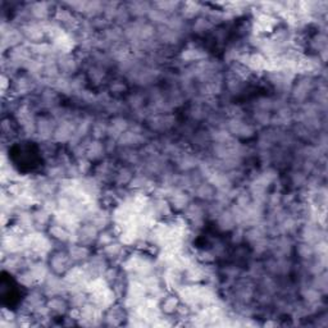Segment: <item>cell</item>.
Returning <instances> with one entry per match:
<instances>
[{
    "mask_svg": "<svg viewBox=\"0 0 328 328\" xmlns=\"http://www.w3.org/2000/svg\"><path fill=\"white\" fill-rule=\"evenodd\" d=\"M76 126H77V119L68 118L61 121L57 123V127L54 131V136H53V140L55 143H70L75 137L76 134Z\"/></svg>",
    "mask_w": 328,
    "mask_h": 328,
    "instance_id": "1",
    "label": "cell"
},
{
    "mask_svg": "<svg viewBox=\"0 0 328 328\" xmlns=\"http://www.w3.org/2000/svg\"><path fill=\"white\" fill-rule=\"evenodd\" d=\"M226 125H227V131L230 134L240 139H249L255 134L254 126L244 122L243 118H230Z\"/></svg>",
    "mask_w": 328,
    "mask_h": 328,
    "instance_id": "2",
    "label": "cell"
},
{
    "mask_svg": "<svg viewBox=\"0 0 328 328\" xmlns=\"http://www.w3.org/2000/svg\"><path fill=\"white\" fill-rule=\"evenodd\" d=\"M73 265V261L71 260L68 251H58L54 252L50 259H49V267L50 270L55 274H64Z\"/></svg>",
    "mask_w": 328,
    "mask_h": 328,
    "instance_id": "3",
    "label": "cell"
},
{
    "mask_svg": "<svg viewBox=\"0 0 328 328\" xmlns=\"http://www.w3.org/2000/svg\"><path fill=\"white\" fill-rule=\"evenodd\" d=\"M99 232L100 231H99L94 225L87 222L86 225L80 226L79 230L75 232V243H79L85 246L91 245V244L96 243Z\"/></svg>",
    "mask_w": 328,
    "mask_h": 328,
    "instance_id": "4",
    "label": "cell"
},
{
    "mask_svg": "<svg viewBox=\"0 0 328 328\" xmlns=\"http://www.w3.org/2000/svg\"><path fill=\"white\" fill-rule=\"evenodd\" d=\"M313 87H314L313 79L310 76H303L300 80H299L298 83L294 85V87H292L291 90V95L292 97H294V100L299 101V103L304 101L308 97V95L313 91Z\"/></svg>",
    "mask_w": 328,
    "mask_h": 328,
    "instance_id": "5",
    "label": "cell"
},
{
    "mask_svg": "<svg viewBox=\"0 0 328 328\" xmlns=\"http://www.w3.org/2000/svg\"><path fill=\"white\" fill-rule=\"evenodd\" d=\"M22 32H23L24 39L27 40L30 44H39L43 43V40L45 39V32L43 31L39 22H28L24 23L21 27Z\"/></svg>",
    "mask_w": 328,
    "mask_h": 328,
    "instance_id": "6",
    "label": "cell"
},
{
    "mask_svg": "<svg viewBox=\"0 0 328 328\" xmlns=\"http://www.w3.org/2000/svg\"><path fill=\"white\" fill-rule=\"evenodd\" d=\"M183 212H185L186 219L191 223L195 230H199V228L203 227L205 210H204V208L201 207L200 204L190 203Z\"/></svg>",
    "mask_w": 328,
    "mask_h": 328,
    "instance_id": "7",
    "label": "cell"
},
{
    "mask_svg": "<svg viewBox=\"0 0 328 328\" xmlns=\"http://www.w3.org/2000/svg\"><path fill=\"white\" fill-rule=\"evenodd\" d=\"M168 201H169L172 209L174 210H185L188 204L191 203L186 190H182V188L177 187V186L172 188Z\"/></svg>",
    "mask_w": 328,
    "mask_h": 328,
    "instance_id": "8",
    "label": "cell"
},
{
    "mask_svg": "<svg viewBox=\"0 0 328 328\" xmlns=\"http://www.w3.org/2000/svg\"><path fill=\"white\" fill-rule=\"evenodd\" d=\"M54 119L48 117H40L36 119V136L40 140L48 141L54 136V131L57 125H54Z\"/></svg>",
    "mask_w": 328,
    "mask_h": 328,
    "instance_id": "9",
    "label": "cell"
},
{
    "mask_svg": "<svg viewBox=\"0 0 328 328\" xmlns=\"http://www.w3.org/2000/svg\"><path fill=\"white\" fill-rule=\"evenodd\" d=\"M52 3H46V1H37V3H31L28 5V10H30L31 19H34L35 22H43L49 18V15L52 13Z\"/></svg>",
    "mask_w": 328,
    "mask_h": 328,
    "instance_id": "10",
    "label": "cell"
},
{
    "mask_svg": "<svg viewBox=\"0 0 328 328\" xmlns=\"http://www.w3.org/2000/svg\"><path fill=\"white\" fill-rule=\"evenodd\" d=\"M59 71L63 76L71 77L79 68V61L72 54H59L57 58Z\"/></svg>",
    "mask_w": 328,
    "mask_h": 328,
    "instance_id": "11",
    "label": "cell"
},
{
    "mask_svg": "<svg viewBox=\"0 0 328 328\" xmlns=\"http://www.w3.org/2000/svg\"><path fill=\"white\" fill-rule=\"evenodd\" d=\"M117 143H118V145L126 148V149H132V148L143 145V144L145 143V136H144L143 134H139V132H134V131L128 130L119 136Z\"/></svg>",
    "mask_w": 328,
    "mask_h": 328,
    "instance_id": "12",
    "label": "cell"
},
{
    "mask_svg": "<svg viewBox=\"0 0 328 328\" xmlns=\"http://www.w3.org/2000/svg\"><path fill=\"white\" fill-rule=\"evenodd\" d=\"M207 57L205 50L199 46H188L179 54V59L183 63H199V62L205 61Z\"/></svg>",
    "mask_w": 328,
    "mask_h": 328,
    "instance_id": "13",
    "label": "cell"
},
{
    "mask_svg": "<svg viewBox=\"0 0 328 328\" xmlns=\"http://www.w3.org/2000/svg\"><path fill=\"white\" fill-rule=\"evenodd\" d=\"M49 236L54 239L57 241H61V243H75V232H71L70 230H67L66 227H63L62 225L58 223H53V225L49 226L48 228Z\"/></svg>",
    "mask_w": 328,
    "mask_h": 328,
    "instance_id": "14",
    "label": "cell"
},
{
    "mask_svg": "<svg viewBox=\"0 0 328 328\" xmlns=\"http://www.w3.org/2000/svg\"><path fill=\"white\" fill-rule=\"evenodd\" d=\"M36 79H34L30 75H22V76L17 77L14 81V88L17 94L26 95L32 92L36 88Z\"/></svg>",
    "mask_w": 328,
    "mask_h": 328,
    "instance_id": "15",
    "label": "cell"
},
{
    "mask_svg": "<svg viewBox=\"0 0 328 328\" xmlns=\"http://www.w3.org/2000/svg\"><path fill=\"white\" fill-rule=\"evenodd\" d=\"M150 209L155 214V217L159 219L168 218L172 214V207H170L168 199L154 198V200L150 201Z\"/></svg>",
    "mask_w": 328,
    "mask_h": 328,
    "instance_id": "16",
    "label": "cell"
},
{
    "mask_svg": "<svg viewBox=\"0 0 328 328\" xmlns=\"http://www.w3.org/2000/svg\"><path fill=\"white\" fill-rule=\"evenodd\" d=\"M130 128V122L126 118H122V117H116L110 121V123L108 125V137L109 139H114V140H118L119 136H121L123 132L128 131Z\"/></svg>",
    "mask_w": 328,
    "mask_h": 328,
    "instance_id": "17",
    "label": "cell"
},
{
    "mask_svg": "<svg viewBox=\"0 0 328 328\" xmlns=\"http://www.w3.org/2000/svg\"><path fill=\"white\" fill-rule=\"evenodd\" d=\"M130 187L134 188L135 191H140L146 194V192L154 191L155 185L152 179L149 178L148 174L140 173V174H135L132 181L130 182Z\"/></svg>",
    "mask_w": 328,
    "mask_h": 328,
    "instance_id": "18",
    "label": "cell"
},
{
    "mask_svg": "<svg viewBox=\"0 0 328 328\" xmlns=\"http://www.w3.org/2000/svg\"><path fill=\"white\" fill-rule=\"evenodd\" d=\"M174 117L165 113V114H153L150 117V127L155 131H167L174 125Z\"/></svg>",
    "mask_w": 328,
    "mask_h": 328,
    "instance_id": "19",
    "label": "cell"
},
{
    "mask_svg": "<svg viewBox=\"0 0 328 328\" xmlns=\"http://www.w3.org/2000/svg\"><path fill=\"white\" fill-rule=\"evenodd\" d=\"M157 35H158L159 41H162L164 45H176V44H178L179 39H181L179 32L172 30V28H169L165 24L157 27Z\"/></svg>",
    "mask_w": 328,
    "mask_h": 328,
    "instance_id": "20",
    "label": "cell"
},
{
    "mask_svg": "<svg viewBox=\"0 0 328 328\" xmlns=\"http://www.w3.org/2000/svg\"><path fill=\"white\" fill-rule=\"evenodd\" d=\"M177 168H178L181 172H191L195 168L199 167V159L195 157V155L190 154V153H181L176 158Z\"/></svg>",
    "mask_w": 328,
    "mask_h": 328,
    "instance_id": "21",
    "label": "cell"
},
{
    "mask_svg": "<svg viewBox=\"0 0 328 328\" xmlns=\"http://www.w3.org/2000/svg\"><path fill=\"white\" fill-rule=\"evenodd\" d=\"M68 254H70L71 260L75 263H85L86 260H88L90 258V250H88L87 246L81 245L79 243H73L68 249Z\"/></svg>",
    "mask_w": 328,
    "mask_h": 328,
    "instance_id": "22",
    "label": "cell"
},
{
    "mask_svg": "<svg viewBox=\"0 0 328 328\" xmlns=\"http://www.w3.org/2000/svg\"><path fill=\"white\" fill-rule=\"evenodd\" d=\"M179 307H181V300L178 296H174V295H165L159 301V308H161L162 313L165 316H172V314L177 313Z\"/></svg>",
    "mask_w": 328,
    "mask_h": 328,
    "instance_id": "23",
    "label": "cell"
},
{
    "mask_svg": "<svg viewBox=\"0 0 328 328\" xmlns=\"http://www.w3.org/2000/svg\"><path fill=\"white\" fill-rule=\"evenodd\" d=\"M126 5H127L131 17H135L136 19H143L144 17H148L150 9L153 8V4L148 1H131Z\"/></svg>",
    "mask_w": 328,
    "mask_h": 328,
    "instance_id": "24",
    "label": "cell"
},
{
    "mask_svg": "<svg viewBox=\"0 0 328 328\" xmlns=\"http://www.w3.org/2000/svg\"><path fill=\"white\" fill-rule=\"evenodd\" d=\"M28 269L31 270V273L34 274V277L36 278V281L39 283H43V281L48 277V274L52 272L49 264H46L45 261L41 260V259H39V260L36 261H32Z\"/></svg>",
    "mask_w": 328,
    "mask_h": 328,
    "instance_id": "25",
    "label": "cell"
},
{
    "mask_svg": "<svg viewBox=\"0 0 328 328\" xmlns=\"http://www.w3.org/2000/svg\"><path fill=\"white\" fill-rule=\"evenodd\" d=\"M217 225L221 231L227 232L232 231L235 227H236V221H235L234 216L230 209H223L222 212L219 213V216L217 217Z\"/></svg>",
    "mask_w": 328,
    "mask_h": 328,
    "instance_id": "26",
    "label": "cell"
},
{
    "mask_svg": "<svg viewBox=\"0 0 328 328\" xmlns=\"http://www.w3.org/2000/svg\"><path fill=\"white\" fill-rule=\"evenodd\" d=\"M110 219H112V216H110L109 213L105 212V210L97 209L96 212L92 214L91 218L88 219V222L94 225L99 231H103V230H105V228L109 226Z\"/></svg>",
    "mask_w": 328,
    "mask_h": 328,
    "instance_id": "27",
    "label": "cell"
},
{
    "mask_svg": "<svg viewBox=\"0 0 328 328\" xmlns=\"http://www.w3.org/2000/svg\"><path fill=\"white\" fill-rule=\"evenodd\" d=\"M104 153H105V146L100 140H94L92 139L91 143L88 144L87 149H86V158L90 161H99L103 158Z\"/></svg>",
    "mask_w": 328,
    "mask_h": 328,
    "instance_id": "28",
    "label": "cell"
},
{
    "mask_svg": "<svg viewBox=\"0 0 328 328\" xmlns=\"http://www.w3.org/2000/svg\"><path fill=\"white\" fill-rule=\"evenodd\" d=\"M103 37L110 45L123 43L122 41V40L125 39V36H123V28H121L119 26H109L105 31H103Z\"/></svg>",
    "mask_w": 328,
    "mask_h": 328,
    "instance_id": "29",
    "label": "cell"
},
{
    "mask_svg": "<svg viewBox=\"0 0 328 328\" xmlns=\"http://www.w3.org/2000/svg\"><path fill=\"white\" fill-rule=\"evenodd\" d=\"M194 190H195V195H196L200 200L204 201L214 200V196H216V188L213 187L209 182H201L200 185L196 186Z\"/></svg>",
    "mask_w": 328,
    "mask_h": 328,
    "instance_id": "30",
    "label": "cell"
},
{
    "mask_svg": "<svg viewBox=\"0 0 328 328\" xmlns=\"http://www.w3.org/2000/svg\"><path fill=\"white\" fill-rule=\"evenodd\" d=\"M46 305L50 309L52 313L55 314H66L68 310V301L62 299V296H52L46 301Z\"/></svg>",
    "mask_w": 328,
    "mask_h": 328,
    "instance_id": "31",
    "label": "cell"
},
{
    "mask_svg": "<svg viewBox=\"0 0 328 328\" xmlns=\"http://www.w3.org/2000/svg\"><path fill=\"white\" fill-rule=\"evenodd\" d=\"M106 313L104 316V321L108 326H118L121 325L122 319L125 318L123 316V309L121 308L116 307V305H113L112 308H109L108 310H105Z\"/></svg>",
    "mask_w": 328,
    "mask_h": 328,
    "instance_id": "32",
    "label": "cell"
},
{
    "mask_svg": "<svg viewBox=\"0 0 328 328\" xmlns=\"http://www.w3.org/2000/svg\"><path fill=\"white\" fill-rule=\"evenodd\" d=\"M201 10H203V5H201L200 3L187 1V3L181 4V17H182L183 19L195 18Z\"/></svg>",
    "mask_w": 328,
    "mask_h": 328,
    "instance_id": "33",
    "label": "cell"
},
{
    "mask_svg": "<svg viewBox=\"0 0 328 328\" xmlns=\"http://www.w3.org/2000/svg\"><path fill=\"white\" fill-rule=\"evenodd\" d=\"M123 247H125V246L122 245L119 241H114V243L109 244V245L104 246L101 254H103L106 259L114 260V259L121 258L122 252H123Z\"/></svg>",
    "mask_w": 328,
    "mask_h": 328,
    "instance_id": "34",
    "label": "cell"
},
{
    "mask_svg": "<svg viewBox=\"0 0 328 328\" xmlns=\"http://www.w3.org/2000/svg\"><path fill=\"white\" fill-rule=\"evenodd\" d=\"M53 214L45 209V208H39L37 210L34 212V219H35V226H36V231H40V228H44L45 226L49 225L50 219H52Z\"/></svg>",
    "mask_w": 328,
    "mask_h": 328,
    "instance_id": "35",
    "label": "cell"
},
{
    "mask_svg": "<svg viewBox=\"0 0 328 328\" xmlns=\"http://www.w3.org/2000/svg\"><path fill=\"white\" fill-rule=\"evenodd\" d=\"M322 292L318 291L317 289H314L313 286H309V287H305L303 290V298H304L307 305H317L322 299Z\"/></svg>",
    "mask_w": 328,
    "mask_h": 328,
    "instance_id": "36",
    "label": "cell"
},
{
    "mask_svg": "<svg viewBox=\"0 0 328 328\" xmlns=\"http://www.w3.org/2000/svg\"><path fill=\"white\" fill-rule=\"evenodd\" d=\"M168 17L169 15L165 14L162 10L157 9L153 6L152 9H150L149 14H148V18L150 19V23H153L155 27H159V26H164V24H167L168 22Z\"/></svg>",
    "mask_w": 328,
    "mask_h": 328,
    "instance_id": "37",
    "label": "cell"
},
{
    "mask_svg": "<svg viewBox=\"0 0 328 328\" xmlns=\"http://www.w3.org/2000/svg\"><path fill=\"white\" fill-rule=\"evenodd\" d=\"M134 172L127 167H122L119 168L116 172V176H114V181L117 182V185L119 186H125L130 185V182L134 178Z\"/></svg>",
    "mask_w": 328,
    "mask_h": 328,
    "instance_id": "38",
    "label": "cell"
},
{
    "mask_svg": "<svg viewBox=\"0 0 328 328\" xmlns=\"http://www.w3.org/2000/svg\"><path fill=\"white\" fill-rule=\"evenodd\" d=\"M17 281H18L19 285H22L23 287H26V289H34L35 286L39 285V282L36 281L34 274L31 273L30 269L22 270L21 273L17 276Z\"/></svg>",
    "mask_w": 328,
    "mask_h": 328,
    "instance_id": "39",
    "label": "cell"
},
{
    "mask_svg": "<svg viewBox=\"0 0 328 328\" xmlns=\"http://www.w3.org/2000/svg\"><path fill=\"white\" fill-rule=\"evenodd\" d=\"M85 290H79V291L70 292V304L72 308L81 309L83 305L88 301V298H86Z\"/></svg>",
    "mask_w": 328,
    "mask_h": 328,
    "instance_id": "40",
    "label": "cell"
},
{
    "mask_svg": "<svg viewBox=\"0 0 328 328\" xmlns=\"http://www.w3.org/2000/svg\"><path fill=\"white\" fill-rule=\"evenodd\" d=\"M296 250H298V255L304 261L313 259L314 255H316L313 244L305 243V241H301V243L298 245V247H296Z\"/></svg>",
    "mask_w": 328,
    "mask_h": 328,
    "instance_id": "41",
    "label": "cell"
},
{
    "mask_svg": "<svg viewBox=\"0 0 328 328\" xmlns=\"http://www.w3.org/2000/svg\"><path fill=\"white\" fill-rule=\"evenodd\" d=\"M181 4L182 3H178V1H154L153 6L157 8V9L162 10V12H164L165 14L170 15L173 14V12H176V10H178L179 8H181Z\"/></svg>",
    "mask_w": 328,
    "mask_h": 328,
    "instance_id": "42",
    "label": "cell"
},
{
    "mask_svg": "<svg viewBox=\"0 0 328 328\" xmlns=\"http://www.w3.org/2000/svg\"><path fill=\"white\" fill-rule=\"evenodd\" d=\"M226 85H227L228 91L232 92V94H239L244 88V80L235 76L234 73H230L227 80H226Z\"/></svg>",
    "mask_w": 328,
    "mask_h": 328,
    "instance_id": "43",
    "label": "cell"
},
{
    "mask_svg": "<svg viewBox=\"0 0 328 328\" xmlns=\"http://www.w3.org/2000/svg\"><path fill=\"white\" fill-rule=\"evenodd\" d=\"M108 125L103 121H95L91 127V135L94 140H101L104 136H108Z\"/></svg>",
    "mask_w": 328,
    "mask_h": 328,
    "instance_id": "44",
    "label": "cell"
},
{
    "mask_svg": "<svg viewBox=\"0 0 328 328\" xmlns=\"http://www.w3.org/2000/svg\"><path fill=\"white\" fill-rule=\"evenodd\" d=\"M213 28V24L210 23L209 19L207 17H198V18L195 19L194 26H192V30H194L195 34L198 35H203L205 32H208L209 30Z\"/></svg>",
    "mask_w": 328,
    "mask_h": 328,
    "instance_id": "45",
    "label": "cell"
},
{
    "mask_svg": "<svg viewBox=\"0 0 328 328\" xmlns=\"http://www.w3.org/2000/svg\"><path fill=\"white\" fill-rule=\"evenodd\" d=\"M157 34V27L150 22H143L140 26V41H150Z\"/></svg>",
    "mask_w": 328,
    "mask_h": 328,
    "instance_id": "46",
    "label": "cell"
},
{
    "mask_svg": "<svg viewBox=\"0 0 328 328\" xmlns=\"http://www.w3.org/2000/svg\"><path fill=\"white\" fill-rule=\"evenodd\" d=\"M114 241H116V232L110 231V230H108V228H105V230L100 231L99 232V235H97L96 244L100 246V247H104V246L109 245V244L114 243Z\"/></svg>",
    "mask_w": 328,
    "mask_h": 328,
    "instance_id": "47",
    "label": "cell"
},
{
    "mask_svg": "<svg viewBox=\"0 0 328 328\" xmlns=\"http://www.w3.org/2000/svg\"><path fill=\"white\" fill-rule=\"evenodd\" d=\"M310 286H313L314 289H317L318 291L322 292V294H326V291H327L328 281H327V274H326L325 270L314 276L313 281H312V285Z\"/></svg>",
    "mask_w": 328,
    "mask_h": 328,
    "instance_id": "48",
    "label": "cell"
},
{
    "mask_svg": "<svg viewBox=\"0 0 328 328\" xmlns=\"http://www.w3.org/2000/svg\"><path fill=\"white\" fill-rule=\"evenodd\" d=\"M130 18L131 14L127 9V5H119L118 10L116 13V18H114V22H116V26H126L127 23H130Z\"/></svg>",
    "mask_w": 328,
    "mask_h": 328,
    "instance_id": "49",
    "label": "cell"
},
{
    "mask_svg": "<svg viewBox=\"0 0 328 328\" xmlns=\"http://www.w3.org/2000/svg\"><path fill=\"white\" fill-rule=\"evenodd\" d=\"M105 77V72H104L103 67H99V66H91L88 68V79L94 82L95 85H99L101 83Z\"/></svg>",
    "mask_w": 328,
    "mask_h": 328,
    "instance_id": "50",
    "label": "cell"
},
{
    "mask_svg": "<svg viewBox=\"0 0 328 328\" xmlns=\"http://www.w3.org/2000/svg\"><path fill=\"white\" fill-rule=\"evenodd\" d=\"M310 45L318 53L327 49V36H326L325 32H319L318 35H316L310 41Z\"/></svg>",
    "mask_w": 328,
    "mask_h": 328,
    "instance_id": "51",
    "label": "cell"
},
{
    "mask_svg": "<svg viewBox=\"0 0 328 328\" xmlns=\"http://www.w3.org/2000/svg\"><path fill=\"white\" fill-rule=\"evenodd\" d=\"M190 117H191L194 121H203V119L207 117V110H205L203 104H194V105L191 106V109H190Z\"/></svg>",
    "mask_w": 328,
    "mask_h": 328,
    "instance_id": "52",
    "label": "cell"
},
{
    "mask_svg": "<svg viewBox=\"0 0 328 328\" xmlns=\"http://www.w3.org/2000/svg\"><path fill=\"white\" fill-rule=\"evenodd\" d=\"M256 110H263V112H270L274 109V100L270 97H260L255 103Z\"/></svg>",
    "mask_w": 328,
    "mask_h": 328,
    "instance_id": "53",
    "label": "cell"
},
{
    "mask_svg": "<svg viewBox=\"0 0 328 328\" xmlns=\"http://www.w3.org/2000/svg\"><path fill=\"white\" fill-rule=\"evenodd\" d=\"M103 278L109 283L113 285L119 278V272L116 267H108L105 269V272L103 273Z\"/></svg>",
    "mask_w": 328,
    "mask_h": 328,
    "instance_id": "54",
    "label": "cell"
},
{
    "mask_svg": "<svg viewBox=\"0 0 328 328\" xmlns=\"http://www.w3.org/2000/svg\"><path fill=\"white\" fill-rule=\"evenodd\" d=\"M127 103H128V105H130L131 108H132V109H134V110L141 109V108H143V105H144V97H143V95H140V94H132V95H130V97H128Z\"/></svg>",
    "mask_w": 328,
    "mask_h": 328,
    "instance_id": "55",
    "label": "cell"
},
{
    "mask_svg": "<svg viewBox=\"0 0 328 328\" xmlns=\"http://www.w3.org/2000/svg\"><path fill=\"white\" fill-rule=\"evenodd\" d=\"M308 176L305 172L303 170H295L294 173L291 176V181L295 186H298V187H301V186H305L307 183Z\"/></svg>",
    "mask_w": 328,
    "mask_h": 328,
    "instance_id": "56",
    "label": "cell"
},
{
    "mask_svg": "<svg viewBox=\"0 0 328 328\" xmlns=\"http://www.w3.org/2000/svg\"><path fill=\"white\" fill-rule=\"evenodd\" d=\"M77 168H79V172L82 177L86 176L90 172V169H91V161L86 158V157L85 158L77 159Z\"/></svg>",
    "mask_w": 328,
    "mask_h": 328,
    "instance_id": "57",
    "label": "cell"
},
{
    "mask_svg": "<svg viewBox=\"0 0 328 328\" xmlns=\"http://www.w3.org/2000/svg\"><path fill=\"white\" fill-rule=\"evenodd\" d=\"M270 113L269 112H263V110H255L254 113V118L258 122L259 125L267 126L270 123Z\"/></svg>",
    "mask_w": 328,
    "mask_h": 328,
    "instance_id": "58",
    "label": "cell"
},
{
    "mask_svg": "<svg viewBox=\"0 0 328 328\" xmlns=\"http://www.w3.org/2000/svg\"><path fill=\"white\" fill-rule=\"evenodd\" d=\"M252 249H254V252L255 254H264L268 249H269V241L267 239H261V240L256 241V243L251 244Z\"/></svg>",
    "mask_w": 328,
    "mask_h": 328,
    "instance_id": "59",
    "label": "cell"
},
{
    "mask_svg": "<svg viewBox=\"0 0 328 328\" xmlns=\"http://www.w3.org/2000/svg\"><path fill=\"white\" fill-rule=\"evenodd\" d=\"M234 234H232V243L236 244V245H239V244L243 243L244 240H245V230H244V227H241V226H239V227H235L234 230Z\"/></svg>",
    "mask_w": 328,
    "mask_h": 328,
    "instance_id": "60",
    "label": "cell"
},
{
    "mask_svg": "<svg viewBox=\"0 0 328 328\" xmlns=\"http://www.w3.org/2000/svg\"><path fill=\"white\" fill-rule=\"evenodd\" d=\"M265 268L263 267V264H260V263H252L251 265H250V276L254 277V278H259V277L263 276V272H264Z\"/></svg>",
    "mask_w": 328,
    "mask_h": 328,
    "instance_id": "61",
    "label": "cell"
},
{
    "mask_svg": "<svg viewBox=\"0 0 328 328\" xmlns=\"http://www.w3.org/2000/svg\"><path fill=\"white\" fill-rule=\"evenodd\" d=\"M110 91L114 92V94H121V92H125L127 90V86H126L125 82L122 81H114L110 83Z\"/></svg>",
    "mask_w": 328,
    "mask_h": 328,
    "instance_id": "62",
    "label": "cell"
},
{
    "mask_svg": "<svg viewBox=\"0 0 328 328\" xmlns=\"http://www.w3.org/2000/svg\"><path fill=\"white\" fill-rule=\"evenodd\" d=\"M10 85V77H8L5 73H3L1 76V90H3V95L6 94V90H8V86Z\"/></svg>",
    "mask_w": 328,
    "mask_h": 328,
    "instance_id": "63",
    "label": "cell"
}]
</instances>
